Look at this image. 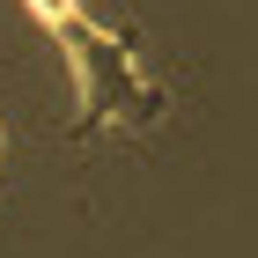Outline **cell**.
Masks as SVG:
<instances>
[{
	"label": "cell",
	"instance_id": "obj_1",
	"mask_svg": "<svg viewBox=\"0 0 258 258\" xmlns=\"http://www.w3.org/2000/svg\"><path fill=\"white\" fill-rule=\"evenodd\" d=\"M74 67V89H81V118L74 140H103V133H155L162 111H170V89L155 81V67L140 59L133 30H103L96 15H74L52 30Z\"/></svg>",
	"mask_w": 258,
	"mask_h": 258
}]
</instances>
